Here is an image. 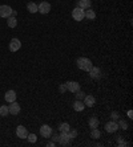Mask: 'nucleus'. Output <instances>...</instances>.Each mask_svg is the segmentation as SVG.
I'll use <instances>...</instances> for the list:
<instances>
[{
	"label": "nucleus",
	"instance_id": "obj_1",
	"mask_svg": "<svg viewBox=\"0 0 133 147\" xmlns=\"http://www.w3.org/2000/svg\"><path fill=\"white\" fill-rule=\"evenodd\" d=\"M76 64H77V68L81 69V70H84V72H89L91 68L93 66V62L91 61L88 57H78L77 61H76Z\"/></svg>",
	"mask_w": 133,
	"mask_h": 147
},
{
	"label": "nucleus",
	"instance_id": "obj_2",
	"mask_svg": "<svg viewBox=\"0 0 133 147\" xmlns=\"http://www.w3.org/2000/svg\"><path fill=\"white\" fill-rule=\"evenodd\" d=\"M72 17H73V20L75 21H83V19L85 17L84 16V9L76 7L75 9L72 11Z\"/></svg>",
	"mask_w": 133,
	"mask_h": 147
},
{
	"label": "nucleus",
	"instance_id": "obj_3",
	"mask_svg": "<svg viewBox=\"0 0 133 147\" xmlns=\"http://www.w3.org/2000/svg\"><path fill=\"white\" fill-rule=\"evenodd\" d=\"M12 8L10 5H0V17H4V19H8L10 16H12Z\"/></svg>",
	"mask_w": 133,
	"mask_h": 147
},
{
	"label": "nucleus",
	"instance_id": "obj_4",
	"mask_svg": "<svg viewBox=\"0 0 133 147\" xmlns=\"http://www.w3.org/2000/svg\"><path fill=\"white\" fill-rule=\"evenodd\" d=\"M49 11H51V4L48 3V1H41L38 5V12H40L43 15L49 13Z\"/></svg>",
	"mask_w": 133,
	"mask_h": 147
},
{
	"label": "nucleus",
	"instance_id": "obj_5",
	"mask_svg": "<svg viewBox=\"0 0 133 147\" xmlns=\"http://www.w3.org/2000/svg\"><path fill=\"white\" fill-rule=\"evenodd\" d=\"M119 130V125L116 121H110V122L105 123V131L106 133H116Z\"/></svg>",
	"mask_w": 133,
	"mask_h": 147
},
{
	"label": "nucleus",
	"instance_id": "obj_6",
	"mask_svg": "<svg viewBox=\"0 0 133 147\" xmlns=\"http://www.w3.org/2000/svg\"><path fill=\"white\" fill-rule=\"evenodd\" d=\"M65 86H67V90H69L71 93H76L77 90H80V84L76 81H68Z\"/></svg>",
	"mask_w": 133,
	"mask_h": 147
},
{
	"label": "nucleus",
	"instance_id": "obj_7",
	"mask_svg": "<svg viewBox=\"0 0 133 147\" xmlns=\"http://www.w3.org/2000/svg\"><path fill=\"white\" fill-rule=\"evenodd\" d=\"M21 48V42L19 38H12L10 42V51L11 52H17Z\"/></svg>",
	"mask_w": 133,
	"mask_h": 147
},
{
	"label": "nucleus",
	"instance_id": "obj_8",
	"mask_svg": "<svg viewBox=\"0 0 133 147\" xmlns=\"http://www.w3.org/2000/svg\"><path fill=\"white\" fill-rule=\"evenodd\" d=\"M16 135H17V138H20V139H27V137H28V131H27V129L24 126H17V129H16Z\"/></svg>",
	"mask_w": 133,
	"mask_h": 147
},
{
	"label": "nucleus",
	"instance_id": "obj_9",
	"mask_svg": "<svg viewBox=\"0 0 133 147\" xmlns=\"http://www.w3.org/2000/svg\"><path fill=\"white\" fill-rule=\"evenodd\" d=\"M40 134H41V137L49 138L52 135V127L48 126V125H43V126L40 127Z\"/></svg>",
	"mask_w": 133,
	"mask_h": 147
},
{
	"label": "nucleus",
	"instance_id": "obj_10",
	"mask_svg": "<svg viewBox=\"0 0 133 147\" xmlns=\"http://www.w3.org/2000/svg\"><path fill=\"white\" fill-rule=\"evenodd\" d=\"M8 110H10V114H12V115H17V114L20 113V106H19V103L15 101V102H11L10 103Z\"/></svg>",
	"mask_w": 133,
	"mask_h": 147
},
{
	"label": "nucleus",
	"instance_id": "obj_11",
	"mask_svg": "<svg viewBox=\"0 0 133 147\" xmlns=\"http://www.w3.org/2000/svg\"><path fill=\"white\" fill-rule=\"evenodd\" d=\"M71 142V138H69L68 133H61L59 135V144L61 146H67V144Z\"/></svg>",
	"mask_w": 133,
	"mask_h": 147
},
{
	"label": "nucleus",
	"instance_id": "obj_12",
	"mask_svg": "<svg viewBox=\"0 0 133 147\" xmlns=\"http://www.w3.org/2000/svg\"><path fill=\"white\" fill-rule=\"evenodd\" d=\"M4 98H5V101H7L8 103L15 102V101H16V92H15V90H8V92L5 93Z\"/></svg>",
	"mask_w": 133,
	"mask_h": 147
},
{
	"label": "nucleus",
	"instance_id": "obj_13",
	"mask_svg": "<svg viewBox=\"0 0 133 147\" xmlns=\"http://www.w3.org/2000/svg\"><path fill=\"white\" fill-rule=\"evenodd\" d=\"M96 103V98L93 96H85L84 97V105L87 107H93Z\"/></svg>",
	"mask_w": 133,
	"mask_h": 147
},
{
	"label": "nucleus",
	"instance_id": "obj_14",
	"mask_svg": "<svg viewBox=\"0 0 133 147\" xmlns=\"http://www.w3.org/2000/svg\"><path fill=\"white\" fill-rule=\"evenodd\" d=\"M89 76H91V78H100V76H101V70L99 68H96V66H92L91 70H89Z\"/></svg>",
	"mask_w": 133,
	"mask_h": 147
},
{
	"label": "nucleus",
	"instance_id": "obj_15",
	"mask_svg": "<svg viewBox=\"0 0 133 147\" xmlns=\"http://www.w3.org/2000/svg\"><path fill=\"white\" fill-rule=\"evenodd\" d=\"M84 109H85L84 102H83V101H80V99H76L75 103H73V110H75V111H83Z\"/></svg>",
	"mask_w": 133,
	"mask_h": 147
},
{
	"label": "nucleus",
	"instance_id": "obj_16",
	"mask_svg": "<svg viewBox=\"0 0 133 147\" xmlns=\"http://www.w3.org/2000/svg\"><path fill=\"white\" fill-rule=\"evenodd\" d=\"M91 4H92L91 0H78V8H83V9L91 8Z\"/></svg>",
	"mask_w": 133,
	"mask_h": 147
},
{
	"label": "nucleus",
	"instance_id": "obj_17",
	"mask_svg": "<svg viewBox=\"0 0 133 147\" xmlns=\"http://www.w3.org/2000/svg\"><path fill=\"white\" fill-rule=\"evenodd\" d=\"M89 127L91 129H96V127H99V125H100V121L96 118V117H91L89 118Z\"/></svg>",
	"mask_w": 133,
	"mask_h": 147
},
{
	"label": "nucleus",
	"instance_id": "obj_18",
	"mask_svg": "<svg viewBox=\"0 0 133 147\" xmlns=\"http://www.w3.org/2000/svg\"><path fill=\"white\" fill-rule=\"evenodd\" d=\"M84 16L87 19H89V20H93V19H96V12L93 9H91V8H88L87 11H84Z\"/></svg>",
	"mask_w": 133,
	"mask_h": 147
},
{
	"label": "nucleus",
	"instance_id": "obj_19",
	"mask_svg": "<svg viewBox=\"0 0 133 147\" xmlns=\"http://www.w3.org/2000/svg\"><path fill=\"white\" fill-rule=\"evenodd\" d=\"M7 24H8V27H10V28H16V25H17L16 17H15V16H10V17H8Z\"/></svg>",
	"mask_w": 133,
	"mask_h": 147
},
{
	"label": "nucleus",
	"instance_id": "obj_20",
	"mask_svg": "<svg viewBox=\"0 0 133 147\" xmlns=\"http://www.w3.org/2000/svg\"><path fill=\"white\" fill-rule=\"evenodd\" d=\"M59 130H60V133H68V131L71 130V126H69V123L64 122L59 126Z\"/></svg>",
	"mask_w": 133,
	"mask_h": 147
},
{
	"label": "nucleus",
	"instance_id": "obj_21",
	"mask_svg": "<svg viewBox=\"0 0 133 147\" xmlns=\"http://www.w3.org/2000/svg\"><path fill=\"white\" fill-rule=\"evenodd\" d=\"M27 9L31 12V13H36L38 12V4L35 3H28L27 4Z\"/></svg>",
	"mask_w": 133,
	"mask_h": 147
},
{
	"label": "nucleus",
	"instance_id": "obj_22",
	"mask_svg": "<svg viewBox=\"0 0 133 147\" xmlns=\"http://www.w3.org/2000/svg\"><path fill=\"white\" fill-rule=\"evenodd\" d=\"M100 137H101V133L97 130V127H96V129H92V131H91V138H93V139H99Z\"/></svg>",
	"mask_w": 133,
	"mask_h": 147
},
{
	"label": "nucleus",
	"instance_id": "obj_23",
	"mask_svg": "<svg viewBox=\"0 0 133 147\" xmlns=\"http://www.w3.org/2000/svg\"><path fill=\"white\" fill-rule=\"evenodd\" d=\"M10 114V110H8V106H0V115L1 117H7Z\"/></svg>",
	"mask_w": 133,
	"mask_h": 147
},
{
	"label": "nucleus",
	"instance_id": "obj_24",
	"mask_svg": "<svg viewBox=\"0 0 133 147\" xmlns=\"http://www.w3.org/2000/svg\"><path fill=\"white\" fill-rule=\"evenodd\" d=\"M68 135H69V138H71V140H73L76 137H77V130H75V129H71V130L68 131Z\"/></svg>",
	"mask_w": 133,
	"mask_h": 147
},
{
	"label": "nucleus",
	"instance_id": "obj_25",
	"mask_svg": "<svg viewBox=\"0 0 133 147\" xmlns=\"http://www.w3.org/2000/svg\"><path fill=\"white\" fill-rule=\"evenodd\" d=\"M75 94H76V99H80V101H83V99H84V97H85V93L81 92V90H77Z\"/></svg>",
	"mask_w": 133,
	"mask_h": 147
},
{
	"label": "nucleus",
	"instance_id": "obj_26",
	"mask_svg": "<svg viewBox=\"0 0 133 147\" xmlns=\"http://www.w3.org/2000/svg\"><path fill=\"white\" fill-rule=\"evenodd\" d=\"M27 139L31 142V143H35L36 140H38V137L35 135V134H28V137H27Z\"/></svg>",
	"mask_w": 133,
	"mask_h": 147
},
{
	"label": "nucleus",
	"instance_id": "obj_27",
	"mask_svg": "<svg viewBox=\"0 0 133 147\" xmlns=\"http://www.w3.org/2000/svg\"><path fill=\"white\" fill-rule=\"evenodd\" d=\"M117 125H119V127H121V129H123V130H126V129H128V123L125 122V121H119V123H117Z\"/></svg>",
	"mask_w": 133,
	"mask_h": 147
},
{
	"label": "nucleus",
	"instance_id": "obj_28",
	"mask_svg": "<svg viewBox=\"0 0 133 147\" xmlns=\"http://www.w3.org/2000/svg\"><path fill=\"white\" fill-rule=\"evenodd\" d=\"M120 114L117 113V111H112V114H110V118H112V121H117L119 119Z\"/></svg>",
	"mask_w": 133,
	"mask_h": 147
},
{
	"label": "nucleus",
	"instance_id": "obj_29",
	"mask_svg": "<svg viewBox=\"0 0 133 147\" xmlns=\"http://www.w3.org/2000/svg\"><path fill=\"white\" fill-rule=\"evenodd\" d=\"M59 90H60L61 93H65V92H67V86H65V84H61V85L59 86Z\"/></svg>",
	"mask_w": 133,
	"mask_h": 147
},
{
	"label": "nucleus",
	"instance_id": "obj_30",
	"mask_svg": "<svg viewBox=\"0 0 133 147\" xmlns=\"http://www.w3.org/2000/svg\"><path fill=\"white\" fill-rule=\"evenodd\" d=\"M52 142H55V143H59V135H52Z\"/></svg>",
	"mask_w": 133,
	"mask_h": 147
},
{
	"label": "nucleus",
	"instance_id": "obj_31",
	"mask_svg": "<svg viewBox=\"0 0 133 147\" xmlns=\"http://www.w3.org/2000/svg\"><path fill=\"white\" fill-rule=\"evenodd\" d=\"M48 146H49V147H53V146H55V142H49V143H48Z\"/></svg>",
	"mask_w": 133,
	"mask_h": 147
}]
</instances>
